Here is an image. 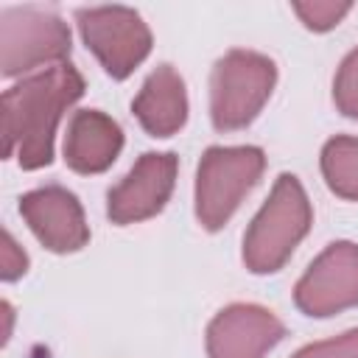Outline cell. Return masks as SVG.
I'll use <instances>...</instances> for the list:
<instances>
[{"label": "cell", "mask_w": 358, "mask_h": 358, "mask_svg": "<svg viewBox=\"0 0 358 358\" xmlns=\"http://www.w3.org/2000/svg\"><path fill=\"white\" fill-rule=\"evenodd\" d=\"M319 168L333 196L358 201V137L336 134L322 145Z\"/></svg>", "instance_id": "obj_13"}, {"label": "cell", "mask_w": 358, "mask_h": 358, "mask_svg": "<svg viewBox=\"0 0 358 358\" xmlns=\"http://www.w3.org/2000/svg\"><path fill=\"white\" fill-rule=\"evenodd\" d=\"M313 224V207L294 173H280L252 224L243 232V266L252 274H277L305 241Z\"/></svg>", "instance_id": "obj_2"}, {"label": "cell", "mask_w": 358, "mask_h": 358, "mask_svg": "<svg viewBox=\"0 0 358 358\" xmlns=\"http://www.w3.org/2000/svg\"><path fill=\"white\" fill-rule=\"evenodd\" d=\"M3 313H6V338H3V341H8V336H11V322H14L11 302H3Z\"/></svg>", "instance_id": "obj_18"}, {"label": "cell", "mask_w": 358, "mask_h": 358, "mask_svg": "<svg viewBox=\"0 0 358 358\" xmlns=\"http://www.w3.org/2000/svg\"><path fill=\"white\" fill-rule=\"evenodd\" d=\"M333 103L336 109L350 117V120H358V48H352L338 70H336V78H333Z\"/></svg>", "instance_id": "obj_14"}, {"label": "cell", "mask_w": 358, "mask_h": 358, "mask_svg": "<svg viewBox=\"0 0 358 358\" xmlns=\"http://www.w3.org/2000/svg\"><path fill=\"white\" fill-rule=\"evenodd\" d=\"M285 338V324L274 310L255 302H232L221 308L207 330V358H266Z\"/></svg>", "instance_id": "obj_9"}, {"label": "cell", "mask_w": 358, "mask_h": 358, "mask_svg": "<svg viewBox=\"0 0 358 358\" xmlns=\"http://www.w3.org/2000/svg\"><path fill=\"white\" fill-rule=\"evenodd\" d=\"M277 87V64L257 50L232 48L210 73V120L218 131L246 129Z\"/></svg>", "instance_id": "obj_4"}, {"label": "cell", "mask_w": 358, "mask_h": 358, "mask_svg": "<svg viewBox=\"0 0 358 358\" xmlns=\"http://www.w3.org/2000/svg\"><path fill=\"white\" fill-rule=\"evenodd\" d=\"M291 358H358V327L344 330L333 338L305 344Z\"/></svg>", "instance_id": "obj_16"}, {"label": "cell", "mask_w": 358, "mask_h": 358, "mask_svg": "<svg viewBox=\"0 0 358 358\" xmlns=\"http://www.w3.org/2000/svg\"><path fill=\"white\" fill-rule=\"evenodd\" d=\"M294 305L310 319H330L358 308V243L333 241L294 285Z\"/></svg>", "instance_id": "obj_7"}, {"label": "cell", "mask_w": 358, "mask_h": 358, "mask_svg": "<svg viewBox=\"0 0 358 358\" xmlns=\"http://www.w3.org/2000/svg\"><path fill=\"white\" fill-rule=\"evenodd\" d=\"M291 8H294V14L299 17V22H302L308 31L324 34V31H333V28L352 11V3L310 0V3H294Z\"/></svg>", "instance_id": "obj_15"}, {"label": "cell", "mask_w": 358, "mask_h": 358, "mask_svg": "<svg viewBox=\"0 0 358 358\" xmlns=\"http://www.w3.org/2000/svg\"><path fill=\"white\" fill-rule=\"evenodd\" d=\"M76 25L87 50L115 81L129 78L154 48L148 22L129 6H84L76 11Z\"/></svg>", "instance_id": "obj_6"}, {"label": "cell", "mask_w": 358, "mask_h": 358, "mask_svg": "<svg viewBox=\"0 0 358 358\" xmlns=\"http://www.w3.org/2000/svg\"><path fill=\"white\" fill-rule=\"evenodd\" d=\"M0 277L3 282H14L28 271V255L25 249L14 241V235L8 229H3V260H0Z\"/></svg>", "instance_id": "obj_17"}, {"label": "cell", "mask_w": 358, "mask_h": 358, "mask_svg": "<svg viewBox=\"0 0 358 358\" xmlns=\"http://www.w3.org/2000/svg\"><path fill=\"white\" fill-rule=\"evenodd\" d=\"M87 81L70 62L39 70L11 84L3 98V159H17L22 171L53 162L56 129L64 112L84 95Z\"/></svg>", "instance_id": "obj_1"}, {"label": "cell", "mask_w": 358, "mask_h": 358, "mask_svg": "<svg viewBox=\"0 0 358 358\" xmlns=\"http://www.w3.org/2000/svg\"><path fill=\"white\" fill-rule=\"evenodd\" d=\"M263 171L266 151L260 145H210L199 159L193 187V213L201 229H224Z\"/></svg>", "instance_id": "obj_3"}, {"label": "cell", "mask_w": 358, "mask_h": 358, "mask_svg": "<svg viewBox=\"0 0 358 358\" xmlns=\"http://www.w3.org/2000/svg\"><path fill=\"white\" fill-rule=\"evenodd\" d=\"M73 50L70 25L42 6H6L0 8V73L3 78L34 76L39 67L64 64ZM48 70V67H45Z\"/></svg>", "instance_id": "obj_5"}, {"label": "cell", "mask_w": 358, "mask_h": 358, "mask_svg": "<svg viewBox=\"0 0 358 358\" xmlns=\"http://www.w3.org/2000/svg\"><path fill=\"white\" fill-rule=\"evenodd\" d=\"M131 112L148 137H173L187 123V90L173 64H157L131 101Z\"/></svg>", "instance_id": "obj_12"}, {"label": "cell", "mask_w": 358, "mask_h": 358, "mask_svg": "<svg viewBox=\"0 0 358 358\" xmlns=\"http://www.w3.org/2000/svg\"><path fill=\"white\" fill-rule=\"evenodd\" d=\"M179 173V157L173 151H145L131 171L106 193V218L115 227L148 221L171 201Z\"/></svg>", "instance_id": "obj_8"}, {"label": "cell", "mask_w": 358, "mask_h": 358, "mask_svg": "<svg viewBox=\"0 0 358 358\" xmlns=\"http://www.w3.org/2000/svg\"><path fill=\"white\" fill-rule=\"evenodd\" d=\"M20 215L34 238L53 255H73L90 243L84 207L78 196L62 185H45L22 193Z\"/></svg>", "instance_id": "obj_10"}, {"label": "cell", "mask_w": 358, "mask_h": 358, "mask_svg": "<svg viewBox=\"0 0 358 358\" xmlns=\"http://www.w3.org/2000/svg\"><path fill=\"white\" fill-rule=\"evenodd\" d=\"M123 151L120 123L101 109L73 112L64 134V165L81 176L103 173Z\"/></svg>", "instance_id": "obj_11"}]
</instances>
